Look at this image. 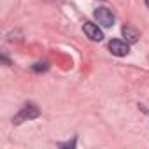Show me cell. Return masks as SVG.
Wrapping results in <instances>:
<instances>
[{"label": "cell", "instance_id": "obj_1", "mask_svg": "<svg viewBox=\"0 0 149 149\" xmlns=\"http://www.w3.org/2000/svg\"><path fill=\"white\" fill-rule=\"evenodd\" d=\"M40 116V111H39V107L37 105H33V104H26L14 118H13V123L14 125H19V123H23V121H28V119H33V118H39Z\"/></svg>", "mask_w": 149, "mask_h": 149}, {"label": "cell", "instance_id": "obj_2", "mask_svg": "<svg viewBox=\"0 0 149 149\" xmlns=\"http://www.w3.org/2000/svg\"><path fill=\"white\" fill-rule=\"evenodd\" d=\"M95 18L98 19V23L102 25V26H112L114 25V14L107 9V7H98L97 11H95Z\"/></svg>", "mask_w": 149, "mask_h": 149}, {"label": "cell", "instance_id": "obj_3", "mask_svg": "<svg viewBox=\"0 0 149 149\" xmlns=\"http://www.w3.org/2000/svg\"><path fill=\"white\" fill-rule=\"evenodd\" d=\"M109 49H111V53L116 54V56H126V54L130 53L128 44L123 42V40H118V39H114V40L109 42Z\"/></svg>", "mask_w": 149, "mask_h": 149}, {"label": "cell", "instance_id": "obj_4", "mask_svg": "<svg viewBox=\"0 0 149 149\" xmlns=\"http://www.w3.org/2000/svg\"><path fill=\"white\" fill-rule=\"evenodd\" d=\"M83 30H84V33L91 39V40H102L104 39V33H102V30L95 25V23H84V26H83Z\"/></svg>", "mask_w": 149, "mask_h": 149}, {"label": "cell", "instance_id": "obj_5", "mask_svg": "<svg viewBox=\"0 0 149 149\" xmlns=\"http://www.w3.org/2000/svg\"><path fill=\"white\" fill-rule=\"evenodd\" d=\"M123 35L126 37L128 42H137L139 40V32L133 26H130V25H125L123 26Z\"/></svg>", "mask_w": 149, "mask_h": 149}, {"label": "cell", "instance_id": "obj_6", "mask_svg": "<svg viewBox=\"0 0 149 149\" xmlns=\"http://www.w3.org/2000/svg\"><path fill=\"white\" fill-rule=\"evenodd\" d=\"M32 68H33V70H35V72H40V70H42V72H44V70H47V68H49V67H47V63H35V65H33V67H32Z\"/></svg>", "mask_w": 149, "mask_h": 149}, {"label": "cell", "instance_id": "obj_7", "mask_svg": "<svg viewBox=\"0 0 149 149\" xmlns=\"http://www.w3.org/2000/svg\"><path fill=\"white\" fill-rule=\"evenodd\" d=\"M146 6H147V7H149V0H146Z\"/></svg>", "mask_w": 149, "mask_h": 149}]
</instances>
